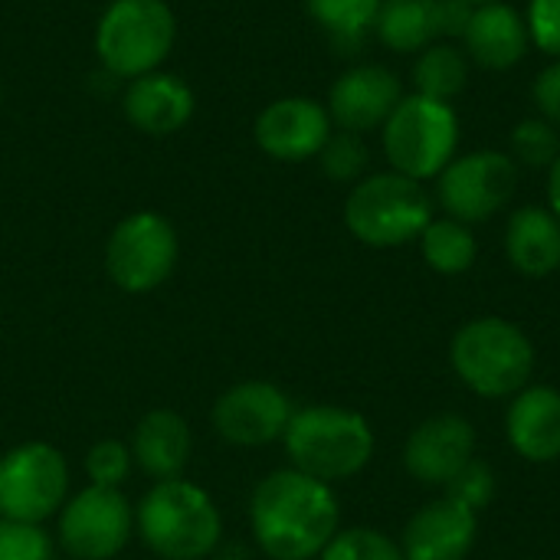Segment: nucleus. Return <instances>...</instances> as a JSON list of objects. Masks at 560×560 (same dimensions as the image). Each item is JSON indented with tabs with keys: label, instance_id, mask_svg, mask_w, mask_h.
Listing matches in <instances>:
<instances>
[{
	"label": "nucleus",
	"instance_id": "1",
	"mask_svg": "<svg viewBox=\"0 0 560 560\" xmlns=\"http://www.w3.org/2000/svg\"><path fill=\"white\" fill-rule=\"evenodd\" d=\"M249 522L266 558L315 560L338 535L341 509L328 482L299 469H279L256 486Z\"/></svg>",
	"mask_w": 560,
	"mask_h": 560
},
{
	"label": "nucleus",
	"instance_id": "2",
	"mask_svg": "<svg viewBox=\"0 0 560 560\" xmlns=\"http://www.w3.org/2000/svg\"><path fill=\"white\" fill-rule=\"evenodd\" d=\"M535 345L509 318L482 315L466 322L450 345V364L456 377L479 397L505 400L532 384Z\"/></svg>",
	"mask_w": 560,
	"mask_h": 560
},
{
	"label": "nucleus",
	"instance_id": "3",
	"mask_svg": "<svg viewBox=\"0 0 560 560\" xmlns=\"http://www.w3.org/2000/svg\"><path fill=\"white\" fill-rule=\"evenodd\" d=\"M282 443L292 469L328 486L358 476L374 456L371 423L361 413L331 404L295 410Z\"/></svg>",
	"mask_w": 560,
	"mask_h": 560
},
{
	"label": "nucleus",
	"instance_id": "4",
	"mask_svg": "<svg viewBox=\"0 0 560 560\" xmlns=\"http://www.w3.org/2000/svg\"><path fill=\"white\" fill-rule=\"evenodd\" d=\"M135 528L164 560H203L223 535L213 499L184 479L158 482L135 509Z\"/></svg>",
	"mask_w": 560,
	"mask_h": 560
},
{
	"label": "nucleus",
	"instance_id": "5",
	"mask_svg": "<svg viewBox=\"0 0 560 560\" xmlns=\"http://www.w3.org/2000/svg\"><path fill=\"white\" fill-rule=\"evenodd\" d=\"M433 220L430 190L397 171L371 174L354 184L345 200V226L371 249H394L420 240Z\"/></svg>",
	"mask_w": 560,
	"mask_h": 560
},
{
	"label": "nucleus",
	"instance_id": "6",
	"mask_svg": "<svg viewBox=\"0 0 560 560\" xmlns=\"http://www.w3.org/2000/svg\"><path fill=\"white\" fill-rule=\"evenodd\" d=\"M390 171L413 180H433L459 151V115L453 102L404 95L381 128Z\"/></svg>",
	"mask_w": 560,
	"mask_h": 560
},
{
	"label": "nucleus",
	"instance_id": "7",
	"mask_svg": "<svg viewBox=\"0 0 560 560\" xmlns=\"http://www.w3.org/2000/svg\"><path fill=\"white\" fill-rule=\"evenodd\" d=\"M174 33L164 0H112L95 30V52L112 75L138 79L167 59Z\"/></svg>",
	"mask_w": 560,
	"mask_h": 560
},
{
	"label": "nucleus",
	"instance_id": "8",
	"mask_svg": "<svg viewBox=\"0 0 560 560\" xmlns=\"http://www.w3.org/2000/svg\"><path fill=\"white\" fill-rule=\"evenodd\" d=\"M69 466L49 443H23L0 456V518L43 525L62 509Z\"/></svg>",
	"mask_w": 560,
	"mask_h": 560
},
{
	"label": "nucleus",
	"instance_id": "9",
	"mask_svg": "<svg viewBox=\"0 0 560 560\" xmlns=\"http://www.w3.org/2000/svg\"><path fill=\"white\" fill-rule=\"evenodd\" d=\"M518 187V164L505 151H469L453 158L436 177V200L446 217L472 226L509 207Z\"/></svg>",
	"mask_w": 560,
	"mask_h": 560
},
{
	"label": "nucleus",
	"instance_id": "10",
	"mask_svg": "<svg viewBox=\"0 0 560 560\" xmlns=\"http://www.w3.org/2000/svg\"><path fill=\"white\" fill-rule=\"evenodd\" d=\"M177 266V233L158 213L125 217L105 246V269L121 292L141 295L158 289Z\"/></svg>",
	"mask_w": 560,
	"mask_h": 560
},
{
	"label": "nucleus",
	"instance_id": "11",
	"mask_svg": "<svg viewBox=\"0 0 560 560\" xmlns=\"http://www.w3.org/2000/svg\"><path fill=\"white\" fill-rule=\"evenodd\" d=\"M135 512L118 489L89 486L59 509V541L75 560H112L125 551Z\"/></svg>",
	"mask_w": 560,
	"mask_h": 560
},
{
	"label": "nucleus",
	"instance_id": "12",
	"mask_svg": "<svg viewBox=\"0 0 560 560\" xmlns=\"http://www.w3.org/2000/svg\"><path fill=\"white\" fill-rule=\"evenodd\" d=\"M292 400L269 381H243L213 404V427L233 446H269L285 436Z\"/></svg>",
	"mask_w": 560,
	"mask_h": 560
},
{
	"label": "nucleus",
	"instance_id": "13",
	"mask_svg": "<svg viewBox=\"0 0 560 560\" xmlns=\"http://www.w3.org/2000/svg\"><path fill=\"white\" fill-rule=\"evenodd\" d=\"M476 459V427L459 413L427 417L404 446V466L420 486L446 489Z\"/></svg>",
	"mask_w": 560,
	"mask_h": 560
},
{
	"label": "nucleus",
	"instance_id": "14",
	"mask_svg": "<svg viewBox=\"0 0 560 560\" xmlns=\"http://www.w3.org/2000/svg\"><path fill=\"white\" fill-rule=\"evenodd\" d=\"M400 98H404L400 75L387 66L364 62L335 79L325 108L331 115V125H338L341 131L368 135L374 128H384V121L400 105Z\"/></svg>",
	"mask_w": 560,
	"mask_h": 560
},
{
	"label": "nucleus",
	"instance_id": "15",
	"mask_svg": "<svg viewBox=\"0 0 560 560\" xmlns=\"http://www.w3.org/2000/svg\"><path fill=\"white\" fill-rule=\"evenodd\" d=\"M256 144L276 161H308L318 158L331 138V115L322 102L305 95L276 98L256 118Z\"/></svg>",
	"mask_w": 560,
	"mask_h": 560
},
{
	"label": "nucleus",
	"instance_id": "16",
	"mask_svg": "<svg viewBox=\"0 0 560 560\" xmlns=\"http://www.w3.org/2000/svg\"><path fill=\"white\" fill-rule=\"evenodd\" d=\"M479 535V512L443 495L423 505L404 528L400 548L407 560H466Z\"/></svg>",
	"mask_w": 560,
	"mask_h": 560
},
{
	"label": "nucleus",
	"instance_id": "17",
	"mask_svg": "<svg viewBox=\"0 0 560 560\" xmlns=\"http://www.w3.org/2000/svg\"><path fill=\"white\" fill-rule=\"evenodd\" d=\"M463 49L469 62L489 72H505L518 66L532 49V33L525 23V13H518L512 3H479L466 23Z\"/></svg>",
	"mask_w": 560,
	"mask_h": 560
},
{
	"label": "nucleus",
	"instance_id": "18",
	"mask_svg": "<svg viewBox=\"0 0 560 560\" xmlns=\"http://www.w3.org/2000/svg\"><path fill=\"white\" fill-rule=\"evenodd\" d=\"M509 446L535 466L560 459V390L548 384L522 387L505 413Z\"/></svg>",
	"mask_w": 560,
	"mask_h": 560
},
{
	"label": "nucleus",
	"instance_id": "19",
	"mask_svg": "<svg viewBox=\"0 0 560 560\" xmlns=\"http://www.w3.org/2000/svg\"><path fill=\"white\" fill-rule=\"evenodd\" d=\"M125 118L144 135H174L194 115V92L171 72H148L131 79L121 98Z\"/></svg>",
	"mask_w": 560,
	"mask_h": 560
},
{
	"label": "nucleus",
	"instance_id": "20",
	"mask_svg": "<svg viewBox=\"0 0 560 560\" xmlns=\"http://www.w3.org/2000/svg\"><path fill=\"white\" fill-rule=\"evenodd\" d=\"M505 256L525 279H548L560 269V220L548 207H518L505 226Z\"/></svg>",
	"mask_w": 560,
	"mask_h": 560
},
{
	"label": "nucleus",
	"instance_id": "21",
	"mask_svg": "<svg viewBox=\"0 0 560 560\" xmlns=\"http://www.w3.org/2000/svg\"><path fill=\"white\" fill-rule=\"evenodd\" d=\"M131 459L158 482L180 479L190 459V427L174 410H151L141 417L131 436Z\"/></svg>",
	"mask_w": 560,
	"mask_h": 560
},
{
	"label": "nucleus",
	"instance_id": "22",
	"mask_svg": "<svg viewBox=\"0 0 560 560\" xmlns=\"http://www.w3.org/2000/svg\"><path fill=\"white\" fill-rule=\"evenodd\" d=\"M374 33L390 52H423L443 39L440 0H384Z\"/></svg>",
	"mask_w": 560,
	"mask_h": 560
},
{
	"label": "nucleus",
	"instance_id": "23",
	"mask_svg": "<svg viewBox=\"0 0 560 560\" xmlns=\"http://www.w3.org/2000/svg\"><path fill=\"white\" fill-rule=\"evenodd\" d=\"M469 82V56L466 49L453 46L450 39H440L417 52L413 62V89L417 95L436 98V102H453Z\"/></svg>",
	"mask_w": 560,
	"mask_h": 560
},
{
	"label": "nucleus",
	"instance_id": "24",
	"mask_svg": "<svg viewBox=\"0 0 560 560\" xmlns=\"http://www.w3.org/2000/svg\"><path fill=\"white\" fill-rule=\"evenodd\" d=\"M420 253L423 262L440 276H463L476 266L479 243L472 226L453 220V217H433L430 226L420 233Z\"/></svg>",
	"mask_w": 560,
	"mask_h": 560
},
{
	"label": "nucleus",
	"instance_id": "25",
	"mask_svg": "<svg viewBox=\"0 0 560 560\" xmlns=\"http://www.w3.org/2000/svg\"><path fill=\"white\" fill-rule=\"evenodd\" d=\"M381 3L384 0H305L312 20L335 39L348 43H358L368 30H374Z\"/></svg>",
	"mask_w": 560,
	"mask_h": 560
},
{
	"label": "nucleus",
	"instance_id": "26",
	"mask_svg": "<svg viewBox=\"0 0 560 560\" xmlns=\"http://www.w3.org/2000/svg\"><path fill=\"white\" fill-rule=\"evenodd\" d=\"M560 158V131L541 115L535 118H522L512 128V161L525 164V167H545L551 171V164Z\"/></svg>",
	"mask_w": 560,
	"mask_h": 560
},
{
	"label": "nucleus",
	"instance_id": "27",
	"mask_svg": "<svg viewBox=\"0 0 560 560\" xmlns=\"http://www.w3.org/2000/svg\"><path fill=\"white\" fill-rule=\"evenodd\" d=\"M318 560H407L400 541L387 538L377 528H348L338 532Z\"/></svg>",
	"mask_w": 560,
	"mask_h": 560
},
{
	"label": "nucleus",
	"instance_id": "28",
	"mask_svg": "<svg viewBox=\"0 0 560 560\" xmlns=\"http://www.w3.org/2000/svg\"><path fill=\"white\" fill-rule=\"evenodd\" d=\"M318 161H322V171L331 180L354 184V180L364 177L371 154H368V144H364L361 135H354V131H331V138L325 141Z\"/></svg>",
	"mask_w": 560,
	"mask_h": 560
},
{
	"label": "nucleus",
	"instance_id": "29",
	"mask_svg": "<svg viewBox=\"0 0 560 560\" xmlns=\"http://www.w3.org/2000/svg\"><path fill=\"white\" fill-rule=\"evenodd\" d=\"M131 472V450L118 440H98L89 453H85V476L92 479V486L102 489H118Z\"/></svg>",
	"mask_w": 560,
	"mask_h": 560
},
{
	"label": "nucleus",
	"instance_id": "30",
	"mask_svg": "<svg viewBox=\"0 0 560 560\" xmlns=\"http://www.w3.org/2000/svg\"><path fill=\"white\" fill-rule=\"evenodd\" d=\"M0 560H52V541L43 525L0 518Z\"/></svg>",
	"mask_w": 560,
	"mask_h": 560
},
{
	"label": "nucleus",
	"instance_id": "31",
	"mask_svg": "<svg viewBox=\"0 0 560 560\" xmlns=\"http://www.w3.org/2000/svg\"><path fill=\"white\" fill-rule=\"evenodd\" d=\"M446 495L463 502L466 509L472 512H482L492 499H495V472L489 463L482 459H472L450 486H446Z\"/></svg>",
	"mask_w": 560,
	"mask_h": 560
},
{
	"label": "nucleus",
	"instance_id": "32",
	"mask_svg": "<svg viewBox=\"0 0 560 560\" xmlns=\"http://www.w3.org/2000/svg\"><path fill=\"white\" fill-rule=\"evenodd\" d=\"M532 46L560 59V0H528L525 13Z\"/></svg>",
	"mask_w": 560,
	"mask_h": 560
},
{
	"label": "nucleus",
	"instance_id": "33",
	"mask_svg": "<svg viewBox=\"0 0 560 560\" xmlns=\"http://www.w3.org/2000/svg\"><path fill=\"white\" fill-rule=\"evenodd\" d=\"M532 95H535L538 115L548 118V121L560 131V59H555L551 66L541 69V75L535 79Z\"/></svg>",
	"mask_w": 560,
	"mask_h": 560
},
{
	"label": "nucleus",
	"instance_id": "34",
	"mask_svg": "<svg viewBox=\"0 0 560 560\" xmlns=\"http://www.w3.org/2000/svg\"><path fill=\"white\" fill-rule=\"evenodd\" d=\"M548 210L560 220V158L548 171Z\"/></svg>",
	"mask_w": 560,
	"mask_h": 560
},
{
	"label": "nucleus",
	"instance_id": "35",
	"mask_svg": "<svg viewBox=\"0 0 560 560\" xmlns=\"http://www.w3.org/2000/svg\"><path fill=\"white\" fill-rule=\"evenodd\" d=\"M469 3H476V7H479V3H495V0H469Z\"/></svg>",
	"mask_w": 560,
	"mask_h": 560
},
{
	"label": "nucleus",
	"instance_id": "36",
	"mask_svg": "<svg viewBox=\"0 0 560 560\" xmlns=\"http://www.w3.org/2000/svg\"><path fill=\"white\" fill-rule=\"evenodd\" d=\"M0 102H3V92H0Z\"/></svg>",
	"mask_w": 560,
	"mask_h": 560
}]
</instances>
